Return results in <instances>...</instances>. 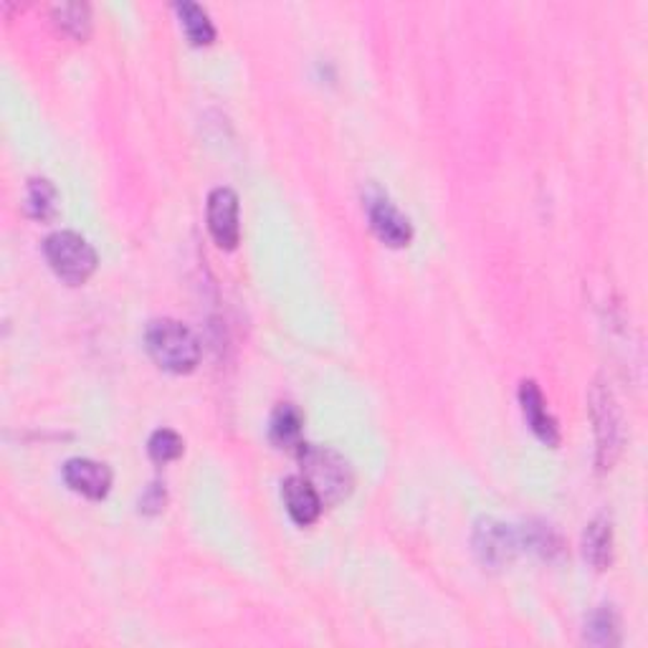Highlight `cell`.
Instances as JSON below:
<instances>
[{"label": "cell", "mask_w": 648, "mask_h": 648, "mask_svg": "<svg viewBox=\"0 0 648 648\" xmlns=\"http://www.w3.org/2000/svg\"><path fill=\"white\" fill-rule=\"evenodd\" d=\"M182 449H186V443L175 431L170 428H160V431H155L150 436V443H147V451H150L153 461L157 463H168L182 457Z\"/></svg>", "instance_id": "18"}, {"label": "cell", "mask_w": 648, "mask_h": 648, "mask_svg": "<svg viewBox=\"0 0 648 648\" xmlns=\"http://www.w3.org/2000/svg\"><path fill=\"white\" fill-rule=\"evenodd\" d=\"M282 499H284L289 516H292V520L300 524V527H310V524L320 520L324 502H322V497L317 494V489H314L304 477L284 479Z\"/></svg>", "instance_id": "10"}, {"label": "cell", "mask_w": 648, "mask_h": 648, "mask_svg": "<svg viewBox=\"0 0 648 648\" xmlns=\"http://www.w3.org/2000/svg\"><path fill=\"white\" fill-rule=\"evenodd\" d=\"M520 403H522V414H524V418H527V424L534 431V436H537L542 443L557 446L560 443L557 420L547 410V400H545V396H542V390L537 388V383L524 380L520 385Z\"/></svg>", "instance_id": "9"}, {"label": "cell", "mask_w": 648, "mask_h": 648, "mask_svg": "<svg viewBox=\"0 0 648 648\" xmlns=\"http://www.w3.org/2000/svg\"><path fill=\"white\" fill-rule=\"evenodd\" d=\"M365 208L373 231L383 243H388L393 249L408 247L410 239H414V226H410L408 218L400 213L388 196H383V192H370Z\"/></svg>", "instance_id": "5"}, {"label": "cell", "mask_w": 648, "mask_h": 648, "mask_svg": "<svg viewBox=\"0 0 648 648\" xmlns=\"http://www.w3.org/2000/svg\"><path fill=\"white\" fill-rule=\"evenodd\" d=\"M64 481L76 494L86 499H104L112 489V471L107 463L92 459H69L64 463Z\"/></svg>", "instance_id": "8"}, {"label": "cell", "mask_w": 648, "mask_h": 648, "mask_svg": "<svg viewBox=\"0 0 648 648\" xmlns=\"http://www.w3.org/2000/svg\"><path fill=\"white\" fill-rule=\"evenodd\" d=\"M520 547V540L516 534L506 527L502 522L494 520H484L477 527L474 534V550L479 560L489 567H504L512 563V557Z\"/></svg>", "instance_id": "7"}, {"label": "cell", "mask_w": 648, "mask_h": 648, "mask_svg": "<svg viewBox=\"0 0 648 648\" xmlns=\"http://www.w3.org/2000/svg\"><path fill=\"white\" fill-rule=\"evenodd\" d=\"M208 231L221 249H236L241 239L239 196L231 188H216L208 196Z\"/></svg>", "instance_id": "6"}, {"label": "cell", "mask_w": 648, "mask_h": 648, "mask_svg": "<svg viewBox=\"0 0 648 648\" xmlns=\"http://www.w3.org/2000/svg\"><path fill=\"white\" fill-rule=\"evenodd\" d=\"M524 540L534 550V553L542 555L545 560H553L555 555H563V542H560V534L550 527V524H530L524 530Z\"/></svg>", "instance_id": "17"}, {"label": "cell", "mask_w": 648, "mask_h": 648, "mask_svg": "<svg viewBox=\"0 0 648 648\" xmlns=\"http://www.w3.org/2000/svg\"><path fill=\"white\" fill-rule=\"evenodd\" d=\"M139 506H143V512H160L165 506V489L153 484L150 489H147V494L143 497V502H139Z\"/></svg>", "instance_id": "19"}, {"label": "cell", "mask_w": 648, "mask_h": 648, "mask_svg": "<svg viewBox=\"0 0 648 648\" xmlns=\"http://www.w3.org/2000/svg\"><path fill=\"white\" fill-rule=\"evenodd\" d=\"M59 208V192L54 182L46 178H33L25 188V213L36 221H49L56 216Z\"/></svg>", "instance_id": "14"}, {"label": "cell", "mask_w": 648, "mask_h": 648, "mask_svg": "<svg viewBox=\"0 0 648 648\" xmlns=\"http://www.w3.org/2000/svg\"><path fill=\"white\" fill-rule=\"evenodd\" d=\"M175 11H178L182 31H186L192 46H208V43H213L216 25L210 21L203 6L192 3V0H182V3H175Z\"/></svg>", "instance_id": "13"}, {"label": "cell", "mask_w": 648, "mask_h": 648, "mask_svg": "<svg viewBox=\"0 0 648 648\" xmlns=\"http://www.w3.org/2000/svg\"><path fill=\"white\" fill-rule=\"evenodd\" d=\"M585 641L593 646H616L620 641V624L610 606L598 608L585 626Z\"/></svg>", "instance_id": "15"}, {"label": "cell", "mask_w": 648, "mask_h": 648, "mask_svg": "<svg viewBox=\"0 0 648 648\" xmlns=\"http://www.w3.org/2000/svg\"><path fill=\"white\" fill-rule=\"evenodd\" d=\"M583 553L585 560L595 567V571H606L613 560V527L608 516H595L588 524L583 537Z\"/></svg>", "instance_id": "12"}, {"label": "cell", "mask_w": 648, "mask_h": 648, "mask_svg": "<svg viewBox=\"0 0 648 648\" xmlns=\"http://www.w3.org/2000/svg\"><path fill=\"white\" fill-rule=\"evenodd\" d=\"M590 410L595 424V441H598V467L610 469L620 451V418L606 385H595L590 393Z\"/></svg>", "instance_id": "4"}, {"label": "cell", "mask_w": 648, "mask_h": 648, "mask_svg": "<svg viewBox=\"0 0 648 648\" xmlns=\"http://www.w3.org/2000/svg\"><path fill=\"white\" fill-rule=\"evenodd\" d=\"M145 345L153 360L175 375L196 370L200 360L198 337L178 320H155L147 324Z\"/></svg>", "instance_id": "1"}, {"label": "cell", "mask_w": 648, "mask_h": 648, "mask_svg": "<svg viewBox=\"0 0 648 648\" xmlns=\"http://www.w3.org/2000/svg\"><path fill=\"white\" fill-rule=\"evenodd\" d=\"M300 457L304 463V479L317 489L322 502H339L347 497L349 487H353V474H349L345 459L327 449H312L306 443L300 449Z\"/></svg>", "instance_id": "3"}, {"label": "cell", "mask_w": 648, "mask_h": 648, "mask_svg": "<svg viewBox=\"0 0 648 648\" xmlns=\"http://www.w3.org/2000/svg\"><path fill=\"white\" fill-rule=\"evenodd\" d=\"M54 19L74 39H86L92 31V11L86 3H61L54 8Z\"/></svg>", "instance_id": "16"}, {"label": "cell", "mask_w": 648, "mask_h": 648, "mask_svg": "<svg viewBox=\"0 0 648 648\" xmlns=\"http://www.w3.org/2000/svg\"><path fill=\"white\" fill-rule=\"evenodd\" d=\"M302 410L294 406V403H282L271 416V441H274L279 449H302Z\"/></svg>", "instance_id": "11"}, {"label": "cell", "mask_w": 648, "mask_h": 648, "mask_svg": "<svg viewBox=\"0 0 648 648\" xmlns=\"http://www.w3.org/2000/svg\"><path fill=\"white\" fill-rule=\"evenodd\" d=\"M43 253L56 276L64 279L66 284H84L96 269V251L92 243L74 231L51 233L43 243Z\"/></svg>", "instance_id": "2"}]
</instances>
